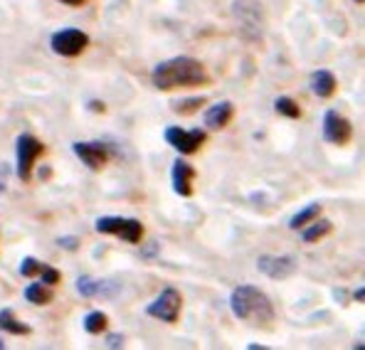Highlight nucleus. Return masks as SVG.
I'll use <instances>...</instances> for the list:
<instances>
[{
    "label": "nucleus",
    "mask_w": 365,
    "mask_h": 350,
    "mask_svg": "<svg viewBox=\"0 0 365 350\" xmlns=\"http://www.w3.org/2000/svg\"><path fill=\"white\" fill-rule=\"evenodd\" d=\"M210 82L205 64L195 57H170L163 59L153 67L151 72V84L158 91H173V89H190V87H202Z\"/></svg>",
    "instance_id": "1"
},
{
    "label": "nucleus",
    "mask_w": 365,
    "mask_h": 350,
    "mask_svg": "<svg viewBox=\"0 0 365 350\" xmlns=\"http://www.w3.org/2000/svg\"><path fill=\"white\" fill-rule=\"evenodd\" d=\"M230 311L235 319L245 323H257V326H267L274 321L277 311H274L272 299L262 289L252 287V284H240L230 294Z\"/></svg>",
    "instance_id": "2"
},
{
    "label": "nucleus",
    "mask_w": 365,
    "mask_h": 350,
    "mask_svg": "<svg viewBox=\"0 0 365 350\" xmlns=\"http://www.w3.org/2000/svg\"><path fill=\"white\" fill-rule=\"evenodd\" d=\"M230 13L237 25V35L250 45H262L267 35V13L259 0H232Z\"/></svg>",
    "instance_id": "3"
},
{
    "label": "nucleus",
    "mask_w": 365,
    "mask_h": 350,
    "mask_svg": "<svg viewBox=\"0 0 365 350\" xmlns=\"http://www.w3.org/2000/svg\"><path fill=\"white\" fill-rule=\"evenodd\" d=\"M94 230L99 235H111L119 237V240L128 242V245H141L143 235V222L136 217H121V215H104L94 222Z\"/></svg>",
    "instance_id": "4"
},
{
    "label": "nucleus",
    "mask_w": 365,
    "mask_h": 350,
    "mask_svg": "<svg viewBox=\"0 0 365 350\" xmlns=\"http://www.w3.org/2000/svg\"><path fill=\"white\" fill-rule=\"evenodd\" d=\"M42 153H45V146L40 138H35L32 133H20L15 141V173L23 182H30L32 168Z\"/></svg>",
    "instance_id": "5"
},
{
    "label": "nucleus",
    "mask_w": 365,
    "mask_h": 350,
    "mask_svg": "<svg viewBox=\"0 0 365 350\" xmlns=\"http://www.w3.org/2000/svg\"><path fill=\"white\" fill-rule=\"evenodd\" d=\"M180 309H182V296L178 289L165 287L151 304L146 306V316L160 321V323H175L180 319Z\"/></svg>",
    "instance_id": "6"
},
{
    "label": "nucleus",
    "mask_w": 365,
    "mask_h": 350,
    "mask_svg": "<svg viewBox=\"0 0 365 350\" xmlns=\"http://www.w3.org/2000/svg\"><path fill=\"white\" fill-rule=\"evenodd\" d=\"M50 47H52V52L60 57H67V59L79 57L89 47V35L79 28L57 30V32H52V37H50Z\"/></svg>",
    "instance_id": "7"
},
{
    "label": "nucleus",
    "mask_w": 365,
    "mask_h": 350,
    "mask_svg": "<svg viewBox=\"0 0 365 350\" xmlns=\"http://www.w3.org/2000/svg\"><path fill=\"white\" fill-rule=\"evenodd\" d=\"M163 138L168 146H173L178 153L190 155L195 153L202 143L207 141V131L205 128H180V126H168L163 131Z\"/></svg>",
    "instance_id": "8"
},
{
    "label": "nucleus",
    "mask_w": 365,
    "mask_h": 350,
    "mask_svg": "<svg viewBox=\"0 0 365 350\" xmlns=\"http://www.w3.org/2000/svg\"><path fill=\"white\" fill-rule=\"evenodd\" d=\"M321 133H324V141L331 146H348L353 138V123L336 109H329L321 121Z\"/></svg>",
    "instance_id": "9"
},
{
    "label": "nucleus",
    "mask_w": 365,
    "mask_h": 350,
    "mask_svg": "<svg viewBox=\"0 0 365 350\" xmlns=\"http://www.w3.org/2000/svg\"><path fill=\"white\" fill-rule=\"evenodd\" d=\"M257 269L272 282H284V279H292L297 274L299 259L292 254H262L257 259Z\"/></svg>",
    "instance_id": "10"
},
{
    "label": "nucleus",
    "mask_w": 365,
    "mask_h": 350,
    "mask_svg": "<svg viewBox=\"0 0 365 350\" xmlns=\"http://www.w3.org/2000/svg\"><path fill=\"white\" fill-rule=\"evenodd\" d=\"M72 153L87 165L89 170H101L111 158V150L101 141H77L72 143Z\"/></svg>",
    "instance_id": "11"
},
{
    "label": "nucleus",
    "mask_w": 365,
    "mask_h": 350,
    "mask_svg": "<svg viewBox=\"0 0 365 350\" xmlns=\"http://www.w3.org/2000/svg\"><path fill=\"white\" fill-rule=\"evenodd\" d=\"M170 180H173V190L180 197L192 195V180H195V168H192L187 160L175 158L173 168H170Z\"/></svg>",
    "instance_id": "12"
},
{
    "label": "nucleus",
    "mask_w": 365,
    "mask_h": 350,
    "mask_svg": "<svg viewBox=\"0 0 365 350\" xmlns=\"http://www.w3.org/2000/svg\"><path fill=\"white\" fill-rule=\"evenodd\" d=\"M232 116H235V104L230 99H222V101L212 104L210 109L205 111L202 123H205V128H210V131H222V128L230 126Z\"/></svg>",
    "instance_id": "13"
},
{
    "label": "nucleus",
    "mask_w": 365,
    "mask_h": 350,
    "mask_svg": "<svg viewBox=\"0 0 365 350\" xmlns=\"http://www.w3.org/2000/svg\"><path fill=\"white\" fill-rule=\"evenodd\" d=\"M116 287H119V284L101 282V279H96V277H89V274H84V277L77 279V294L84 296V299H96V296H111V294L116 292Z\"/></svg>",
    "instance_id": "14"
},
{
    "label": "nucleus",
    "mask_w": 365,
    "mask_h": 350,
    "mask_svg": "<svg viewBox=\"0 0 365 350\" xmlns=\"http://www.w3.org/2000/svg\"><path fill=\"white\" fill-rule=\"evenodd\" d=\"M311 91H314L319 99H331V96L336 94V77L334 72H329V69H319V72L311 74V82H309Z\"/></svg>",
    "instance_id": "15"
},
{
    "label": "nucleus",
    "mask_w": 365,
    "mask_h": 350,
    "mask_svg": "<svg viewBox=\"0 0 365 350\" xmlns=\"http://www.w3.org/2000/svg\"><path fill=\"white\" fill-rule=\"evenodd\" d=\"M25 301L32 306H50L52 301H55V292H52V287H47V284H42L40 279L37 282H32L25 287Z\"/></svg>",
    "instance_id": "16"
},
{
    "label": "nucleus",
    "mask_w": 365,
    "mask_h": 350,
    "mask_svg": "<svg viewBox=\"0 0 365 350\" xmlns=\"http://www.w3.org/2000/svg\"><path fill=\"white\" fill-rule=\"evenodd\" d=\"M331 232H334V222H331V220H324L319 215L314 222H309L306 227H302V240L306 242V245H314V242H321Z\"/></svg>",
    "instance_id": "17"
},
{
    "label": "nucleus",
    "mask_w": 365,
    "mask_h": 350,
    "mask_svg": "<svg viewBox=\"0 0 365 350\" xmlns=\"http://www.w3.org/2000/svg\"><path fill=\"white\" fill-rule=\"evenodd\" d=\"M0 331L10 333V336H30L32 328L20 321L13 309H0Z\"/></svg>",
    "instance_id": "18"
},
{
    "label": "nucleus",
    "mask_w": 365,
    "mask_h": 350,
    "mask_svg": "<svg viewBox=\"0 0 365 350\" xmlns=\"http://www.w3.org/2000/svg\"><path fill=\"white\" fill-rule=\"evenodd\" d=\"M321 215V205L319 202H311V205H306L304 210H299L297 215H294L292 220H289V230H302L306 227L309 222H314L316 217Z\"/></svg>",
    "instance_id": "19"
},
{
    "label": "nucleus",
    "mask_w": 365,
    "mask_h": 350,
    "mask_svg": "<svg viewBox=\"0 0 365 350\" xmlns=\"http://www.w3.org/2000/svg\"><path fill=\"white\" fill-rule=\"evenodd\" d=\"M82 323L89 336H99V333H106V328H109V316L104 311H89Z\"/></svg>",
    "instance_id": "20"
},
{
    "label": "nucleus",
    "mask_w": 365,
    "mask_h": 350,
    "mask_svg": "<svg viewBox=\"0 0 365 350\" xmlns=\"http://www.w3.org/2000/svg\"><path fill=\"white\" fill-rule=\"evenodd\" d=\"M274 111L287 118L302 116V106H299L297 99H292V96H277V99H274Z\"/></svg>",
    "instance_id": "21"
},
{
    "label": "nucleus",
    "mask_w": 365,
    "mask_h": 350,
    "mask_svg": "<svg viewBox=\"0 0 365 350\" xmlns=\"http://www.w3.org/2000/svg\"><path fill=\"white\" fill-rule=\"evenodd\" d=\"M45 267H47L45 262L35 259V257H25V259L20 262L18 272H20V277H25V279H37V277L42 274V269H45Z\"/></svg>",
    "instance_id": "22"
},
{
    "label": "nucleus",
    "mask_w": 365,
    "mask_h": 350,
    "mask_svg": "<svg viewBox=\"0 0 365 350\" xmlns=\"http://www.w3.org/2000/svg\"><path fill=\"white\" fill-rule=\"evenodd\" d=\"M205 101H207L205 96H190V99L173 101V111H178V114H195Z\"/></svg>",
    "instance_id": "23"
},
{
    "label": "nucleus",
    "mask_w": 365,
    "mask_h": 350,
    "mask_svg": "<svg viewBox=\"0 0 365 350\" xmlns=\"http://www.w3.org/2000/svg\"><path fill=\"white\" fill-rule=\"evenodd\" d=\"M37 279H40L42 284H47V287H57V284H60V279H62V274L57 272L55 267H50V264H47V267L42 269V274Z\"/></svg>",
    "instance_id": "24"
},
{
    "label": "nucleus",
    "mask_w": 365,
    "mask_h": 350,
    "mask_svg": "<svg viewBox=\"0 0 365 350\" xmlns=\"http://www.w3.org/2000/svg\"><path fill=\"white\" fill-rule=\"evenodd\" d=\"M57 245H60L62 249H67V252H74V249H79V237H74V235L57 237Z\"/></svg>",
    "instance_id": "25"
},
{
    "label": "nucleus",
    "mask_w": 365,
    "mask_h": 350,
    "mask_svg": "<svg viewBox=\"0 0 365 350\" xmlns=\"http://www.w3.org/2000/svg\"><path fill=\"white\" fill-rule=\"evenodd\" d=\"M104 346L111 348V350L123 348V336H121V333H109V336H106V341H104Z\"/></svg>",
    "instance_id": "26"
},
{
    "label": "nucleus",
    "mask_w": 365,
    "mask_h": 350,
    "mask_svg": "<svg viewBox=\"0 0 365 350\" xmlns=\"http://www.w3.org/2000/svg\"><path fill=\"white\" fill-rule=\"evenodd\" d=\"M8 180H10V168L8 163H0V195L8 190Z\"/></svg>",
    "instance_id": "27"
},
{
    "label": "nucleus",
    "mask_w": 365,
    "mask_h": 350,
    "mask_svg": "<svg viewBox=\"0 0 365 350\" xmlns=\"http://www.w3.org/2000/svg\"><path fill=\"white\" fill-rule=\"evenodd\" d=\"M60 3L69 5V8H79V5H84V3H87V0H60Z\"/></svg>",
    "instance_id": "28"
},
{
    "label": "nucleus",
    "mask_w": 365,
    "mask_h": 350,
    "mask_svg": "<svg viewBox=\"0 0 365 350\" xmlns=\"http://www.w3.org/2000/svg\"><path fill=\"white\" fill-rule=\"evenodd\" d=\"M353 296H356L358 304H363V299H365V289H363V287H358V289H356V294H353Z\"/></svg>",
    "instance_id": "29"
},
{
    "label": "nucleus",
    "mask_w": 365,
    "mask_h": 350,
    "mask_svg": "<svg viewBox=\"0 0 365 350\" xmlns=\"http://www.w3.org/2000/svg\"><path fill=\"white\" fill-rule=\"evenodd\" d=\"M91 111H104V104H101V101H99V104H96V101H91Z\"/></svg>",
    "instance_id": "30"
},
{
    "label": "nucleus",
    "mask_w": 365,
    "mask_h": 350,
    "mask_svg": "<svg viewBox=\"0 0 365 350\" xmlns=\"http://www.w3.org/2000/svg\"><path fill=\"white\" fill-rule=\"evenodd\" d=\"M247 350H269V348H267V346H257V343H250Z\"/></svg>",
    "instance_id": "31"
},
{
    "label": "nucleus",
    "mask_w": 365,
    "mask_h": 350,
    "mask_svg": "<svg viewBox=\"0 0 365 350\" xmlns=\"http://www.w3.org/2000/svg\"><path fill=\"white\" fill-rule=\"evenodd\" d=\"M0 350H5V341H3V336H0Z\"/></svg>",
    "instance_id": "32"
},
{
    "label": "nucleus",
    "mask_w": 365,
    "mask_h": 350,
    "mask_svg": "<svg viewBox=\"0 0 365 350\" xmlns=\"http://www.w3.org/2000/svg\"><path fill=\"white\" fill-rule=\"evenodd\" d=\"M356 3H363V0H356Z\"/></svg>",
    "instance_id": "33"
}]
</instances>
